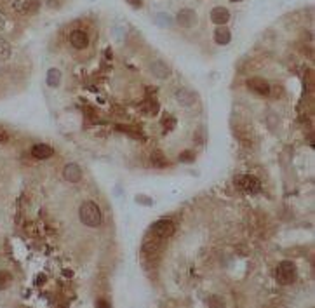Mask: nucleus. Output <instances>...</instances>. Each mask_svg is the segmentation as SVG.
Wrapping results in <instances>:
<instances>
[{"mask_svg": "<svg viewBox=\"0 0 315 308\" xmlns=\"http://www.w3.org/2000/svg\"><path fill=\"white\" fill-rule=\"evenodd\" d=\"M79 216H80V221L89 228H96L101 225V209H99L98 204L91 202V200H85L80 206V211H79Z\"/></svg>", "mask_w": 315, "mask_h": 308, "instance_id": "f257e3e1", "label": "nucleus"}, {"mask_svg": "<svg viewBox=\"0 0 315 308\" xmlns=\"http://www.w3.org/2000/svg\"><path fill=\"white\" fill-rule=\"evenodd\" d=\"M275 275L279 284L289 286V284H293L294 280H296V265H294L293 261H289V259H284V261H280L279 266H277Z\"/></svg>", "mask_w": 315, "mask_h": 308, "instance_id": "f03ea898", "label": "nucleus"}, {"mask_svg": "<svg viewBox=\"0 0 315 308\" xmlns=\"http://www.w3.org/2000/svg\"><path fill=\"white\" fill-rule=\"evenodd\" d=\"M164 244H165L164 238L157 237V235H154V233H148L143 242L145 256H148V258H157V256L162 252V249H164Z\"/></svg>", "mask_w": 315, "mask_h": 308, "instance_id": "7ed1b4c3", "label": "nucleus"}, {"mask_svg": "<svg viewBox=\"0 0 315 308\" xmlns=\"http://www.w3.org/2000/svg\"><path fill=\"white\" fill-rule=\"evenodd\" d=\"M39 5H40L39 0H9L11 11L19 16L33 14V12L39 11Z\"/></svg>", "mask_w": 315, "mask_h": 308, "instance_id": "20e7f679", "label": "nucleus"}, {"mask_svg": "<svg viewBox=\"0 0 315 308\" xmlns=\"http://www.w3.org/2000/svg\"><path fill=\"white\" fill-rule=\"evenodd\" d=\"M174 231H176V227L171 220H158V221H155L150 228V233L157 235V237L164 238V240H167L169 237H172Z\"/></svg>", "mask_w": 315, "mask_h": 308, "instance_id": "39448f33", "label": "nucleus"}, {"mask_svg": "<svg viewBox=\"0 0 315 308\" xmlns=\"http://www.w3.org/2000/svg\"><path fill=\"white\" fill-rule=\"evenodd\" d=\"M235 183L238 185V188H242L244 192H247V193H258L259 190H261V183H259V179L256 178V176H251V174L238 176V178L235 179Z\"/></svg>", "mask_w": 315, "mask_h": 308, "instance_id": "423d86ee", "label": "nucleus"}, {"mask_svg": "<svg viewBox=\"0 0 315 308\" xmlns=\"http://www.w3.org/2000/svg\"><path fill=\"white\" fill-rule=\"evenodd\" d=\"M176 21H178V25L181 26V28L190 30L197 25L199 19H197V12L193 11V9H181V11L178 12V16H176Z\"/></svg>", "mask_w": 315, "mask_h": 308, "instance_id": "0eeeda50", "label": "nucleus"}, {"mask_svg": "<svg viewBox=\"0 0 315 308\" xmlns=\"http://www.w3.org/2000/svg\"><path fill=\"white\" fill-rule=\"evenodd\" d=\"M247 87L251 89L252 92L259 96H268L270 94V84L265 80V78H259V77H252L247 80Z\"/></svg>", "mask_w": 315, "mask_h": 308, "instance_id": "6e6552de", "label": "nucleus"}, {"mask_svg": "<svg viewBox=\"0 0 315 308\" xmlns=\"http://www.w3.org/2000/svg\"><path fill=\"white\" fill-rule=\"evenodd\" d=\"M150 72H152L154 77L160 78V80L169 78V75H171V68H169V65H165L162 60H155L154 63H150Z\"/></svg>", "mask_w": 315, "mask_h": 308, "instance_id": "1a4fd4ad", "label": "nucleus"}, {"mask_svg": "<svg viewBox=\"0 0 315 308\" xmlns=\"http://www.w3.org/2000/svg\"><path fill=\"white\" fill-rule=\"evenodd\" d=\"M211 21H213L214 25L225 26L230 21V11H228L227 7H214L213 11H211Z\"/></svg>", "mask_w": 315, "mask_h": 308, "instance_id": "9d476101", "label": "nucleus"}, {"mask_svg": "<svg viewBox=\"0 0 315 308\" xmlns=\"http://www.w3.org/2000/svg\"><path fill=\"white\" fill-rule=\"evenodd\" d=\"M32 155H33L35 158H39V160H46V158H51V157H53V155H54V150H53V147H49V145L39 143V145H33Z\"/></svg>", "mask_w": 315, "mask_h": 308, "instance_id": "9b49d317", "label": "nucleus"}, {"mask_svg": "<svg viewBox=\"0 0 315 308\" xmlns=\"http://www.w3.org/2000/svg\"><path fill=\"white\" fill-rule=\"evenodd\" d=\"M63 176L67 181L79 183L82 179V169L79 167L77 164H68V165H65V169H63Z\"/></svg>", "mask_w": 315, "mask_h": 308, "instance_id": "f8f14e48", "label": "nucleus"}, {"mask_svg": "<svg viewBox=\"0 0 315 308\" xmlns=\"http://www.w3.org/2000/svg\"><path fill=\"white\" fill-rule=\"evenodd\" d=\"M70 44L75 47V49H85V47H87V44H89L87 33L82 32V30H75V32H72Z\"/></svg>", "mask_w": 315, "mask_h": 308, "instance_id": "ddd939ff", "label": "nucleus"}, {"mask_svg": "<svg viewBox=\"0 0 315 308\" xmlns=\"http://www.w3.org/2000/svg\"><path fill=\"white\" fill-rule=\"evenodd\" d=\"M176 101H178L179 105L190 106L197 101V96L193 94L192 91H188V89H178V91H176Z\"/></svg>", "mask_w": 315, "mask_h": 308, "instance_id": "4468645a", "label": "nucleus"}, {"mask_svg": "<svg viewBox=\"0 0 315 308\" xmlns=\"http://www.w3.org/2000/svg\"><path fill=\"white\" fill-rule=\"evenodd\" d=\"M214 40H216V44H220V46H227V44H230V40H232L230 30L225 28V26H220V28L214 32Z\"/></svg>", "mask_w": 315, "mask_h": 308, "instance_id": "2eb2a0df", "label": "nucleus"}, {"mask_svg": "<svg viewBox=\"0 0 315 308\" xmlns=\"http://www.w3.org/2000/svg\"><path fill=\"white\" fill-rule=\"evenodd\" d=\"M150 160H152V164H154L155 167H158V169H164V167H167V165H169V160H167V158H165V155L162 154L160 150L152 152Z\"/></svg>", "mask_w": 315, "mask_h": 308, "instance_id": "dca6fc26", "label": "nucleus"}, {"mask_svg": "<svg viewBox=\"0 0 315 308\" xmlns=\"http://www.w3.org/2000/svg\"><path fill=\"white\" fill-rule=\"evenodd\" d=\"M11 44L4 39V37H0V61H7L11 58Z\"/></svg>", "mask_w": 315, "mask_h": 308, "instance_id": "f3484780", "label": "nucleus"}, {"mask_svg": "<svg viewBox=\"0 0 315 308\" xmlns=\"http://www.w3.org/2000/svg\"><path fill=\"white\" fill-rule=\"evenodd\" d=\"M60 80H61V72L58 68H51L47 72V84L51 87H56V85H60Z\"/></svg>", "mask_w": 315, "mask_h": 308, "instance_id": "a211bd4d", "label": "nucleus"}, {"mask_svg": "<svg viewBox=\"0 0 315 308\" xmlns=\"http://www.w3.org/2000/svg\"><path fill=\"white\" fill-rule=\"evenodd\" d=\"M11 280H12L11 273L5 272V270H0V289H5V287L11 286Z\"/></svg>", "mask_w": 315, "mask_h": 308, "instance_id": "6ab92c4d", "label": "nucleus"}, {"mask_svg": "<svg viewBox=\"0 0 315 308\" xmlns=\"http://www.w3.org/2000/svg\"><path fill=\"white\" fill-rule=\"evenodd\" d=\"M195 160V154L190 150L183 152V154H179V162H193Z\"/></svg>", "mask_w": 315, "mask_h": 308, "instance_id": "aec40b11", "label": "nucleus"}, {"mask_svg": "<svg viewBox=\"0 0 315 308\" xmlns=\"http://www.w3.org/2000/svg\"><path fill=\"white\" fill-rule=\"evenodd\" d=\"M155 21L160 23L162 26H169V25H172V19L169 18L167 14H157V18H155Z\"/></svg>", "mask_w": 315, "mask_h": 308, "instance_id": "412c9836", "label": "nucleus"}, {"mask_svg": "<svg viewBox=\"0 0 315 308\" xmlns=\"http://www.w3.org/2000/svg\"><path fill=\"white\" fill-rule=\"evenodd\" d=\"M7 141H9V133L4 127H0V145H5Z\"/></svg>", "mask_w": 315, "mask_h": 308, "instance_id": "4be33fe9", "label": "nucleus"}, {"mask_svg": "<svg viewBox=\"0 0 315 308\" xmlns=\"http://www.w3.org/2000/svg\"><path fill=\"white\" fill-rule=\"evenodd\" d=\"M5 26H7V19H5V16L0 12V32H2V30H5Z\"/></svg>", "mask_w": 315, "mask_h": 308, "instance_id": "5701e85b", "label": "nucleus"}, {"mask_svg": "<svg viewBox=\"0 0 315 308\" xmlns=\"http://www.w3.org/2000/svg\"><path fill=\"white\" fill-rule=\"evenodd\" d=\"M131 4H133L134 7H141V5H143V2H141V0H131Z\"/></svg>", "mask_w": 315, "mask_h": 308, "instance_id": "b1692460", "label": "nucleus"}, {"mask_svg": "<svg viewBox=\"0 0 315 308\" xmlns=\"http://www.w3.org/2000/svg\"><path fill=\"white\" fill-rule=\"evenodd\" d=\"M96 305H99V307H108V303H105V301H98Z\"/></svg>", "mask_w": 315, "mask_h": 308, "instance_id": "393cba45", "label": "nucleus"}, {"mask_svg": "<svg viewBox=\"0 0 315 308\" xmlns=\"http://www.w3.org/2000/svg\"><path fill=\"white\" fill-rule=\"evenodd\" d=\"M232 2H237V0H232Z\"/></svg>", "mask_w": 315, "mask_h": 308, "instance_id": "a878e982", "label": "nucleus"}]
</instances>
